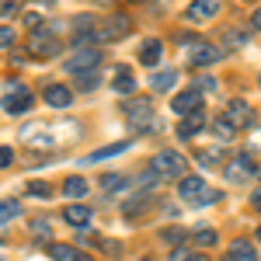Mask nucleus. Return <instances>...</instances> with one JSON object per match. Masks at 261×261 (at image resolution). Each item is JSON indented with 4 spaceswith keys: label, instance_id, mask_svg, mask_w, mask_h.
Returning <instances> with one entry per match:
<instances>
[{
    "label": "nucleus",
    "instance_id": "obj_1",
    "mask_svg": "<svg viewBox=\"0 0 261 261\" xmlns=\"http://www.w3.org/2000/svg\"><path fill=\"white\" fill-rule=\"evenodd\" d=\"M125 122L136 129V133H146V129H157V115H153V101L150 98H133L125 101Z\"/></svg>",
    "mask_w": 261,
    "mask_h": 261
},
{
    "label": "nucleus",
    "instance_id": "obj_2",
    "mask_svg": "<svg viewBox=\"0 0 261 261\" xmlns=\"http://www.w3.org/2000/svg\"><path fill=\"white\" fill-rule=\"evenodd\" d=\"M161 178H185V157H181L178 150H161V153H153V164H150Z\"/></svg>",
    "mask_w": 261,
    "mask_h": 261
},
{
    "label": "nucleus",
    "instance_id": "obj_3",
    "mask_svg": "<svg viewBox=\"0 0 261 261\" xmlns=\"http://www.w3.org/2000/svg\"><path fill=\"white\" fill-rule=\"evenodd\" d=\"M32 108V91L18 81H7V91H4V112L7 115H21Z\"/></svg>",
    "mask_w": 261,
    "mask_h": 261
},
{
    "label": "nucleus",
    "instance_id": "obj_4",
    "mask_svg": "<svg viewBox=\"0 0 261 261\" xmlns=\"http://www.w3.org/2000/svg\"><path fill=\"white\" fill-rule=\"evenodd\" d=\"M98 66H101V49H77V53L66 60V70H70L73 77L91 73V70H98Z\"/></svg>",
    "mask_w": 261,
    "mask_h": 261
},
{
    "label": "nucleus",
    "instance_id": "obj_5",
    "mask_svg": "<svg viewBox=\"0 0 261 261\" xmlns=\"http://www.w3.org/2000/svg\"><path fill=\"white\" fill-rule=\"evenodd\" d=\"M28 53H32V56H39V60H49V56H56V53H60V39H56V35H49V32H39V28H35V35L28 39Z\"/></svg>",
    "mask_w": 261,
    "mask_h": 261
},
{
    "label": "nucleus",
    "instance_id": "obj_6",
    "mask_svg": "<svg viewBox=\"0 0 261 261\" xmlns=\"http://www.w3.org/2000/svg\"><path fill=\"white\" fill-rule=\"evenodd\" d=\"M223 7V0H192L188 7H185V18L192 21V24H199V21H209L216 18Z\"/></svg>",
    "mask_w": 261,
    "mask_h": 261
},
{
    "label": "nucleus",
    "instance_id": "obj_7",
    "mask_svg": "<svg viewBox=\"0 0 261 261\" xmlns=\"http://www.w3.org/2000/svg\"><path fill=\"white\" fill-rule=\"evenodd\" d=\"M188 60H192V66H209V63H220L223 60V49H220V45H209V42H192Z\"/></svg>",
    "mask_w": 261,
    "mask_h": 261
},
{
    "label": "nucleus",
    "instance_id": "obj_8",
    "mask_svg": "<svg viewBox=\"0 0 261 261\" xmlns=\"http://www.w3.org/2000/svg\"><path fill=\"white\" fill-rule=\"evenodd\" d=\"M171 108L178 112V119H181V115H192V112H202V91H199V87H188V91L174 94Z\"/></svg>",
    "mask_w": 261,
    "mask_h": 261
},
{
    "label": "nucleus",
    "instance_id": "obj_9",
    "mask_svg": "<svg viewBox=\"0 0 261 261\" xmlns=\"http://www.w3.org/2000/svg\"><path fill=\"white\" fill-rule=\"evenodd\" d=\"M205 125H209L205 112H192V115H181V119H178V140H192V136H199Z\"/></svg>",
    "mask_w": 261,
    "mask_h": 261
},
{
    "label": "nucleus",
    "instance_id": "obj_10",
    "mask_svg": "<svg viewBox=\"0 0 261 261\" xmlns=\"http://www.w3.org/2000/svg\"><path fill=\"white\" fill-rule=\"evenodd\" d=\"M226 119L233 122L237 129L251 125V122H254V115H251V105H247V101H241V98H233V101H230V108H226Z\"/></svg>",
    "mask_w": 261,
    "mask_h": 261
},
{
    "label": "nucleus",
    "instance_id": "obj_11",
    "mask_svg": "<svg viewBox=\"0 0 261 261\" xmlns=\"http://www.w3.org/2000/svg\"><path fill=\"white\" fill-rule=\"evenodd\" d=\"M202 192H205V181H202L199 174H185V178H178V195H181V199L195 202Z\"/></svg>",
    "mask_w": 261,
    "mask_h": 261
},
{
    "label": "nucleus",
    "instance_id": "obj_12",
    "mask_svg": "<svg viewBox=\"0 0 261 261\" xmlns=\"http://www.w3.org/2000/svg\"><path fill=\"white\" fill-rule=\"evenodd\" d=\"M42 98H45V105H53V108H70V87L66 84H49L45 91H42Z\"/></svg>",
    "mask_w": 261,
    "mask_h": 261
},
{
    "label": "nucleus",
    "instance_id": "obj_13",
    "mask_svg": "<svg viewBox=\"0 0 261 261\" xmlns=\"http://www.w3.org/2000/svg\"><path fill=\"white\" fill-rule=\"evenodd\" d=\"M63 220L70 223V226H77V230H84V226L91 223V209H87V205H81V202H66Z\"/></svg>",
    "mask_w": 261,
    "mask_h": 261
},
{
    "label": "nucleus",
    "instance_id": "obj_14",
    "mask_svg": "<svg viewBox=\"0 0 261 261\" xmlns=\"http://www.w3.org/2000/svg\"><path fill=\"white\" fill-rule=\"evenodd\" d=\"M254 171H258V167H254V161H251L247 153H241L237 161H230V171H226V174H230L233 181H244V178H251Z\"/></svg>",
    "mask_w": 261,
    "mask_h": 261
},
{
    "label": "nucleus",
    "instance_id": "obj_15",
    "mask_svg": "<svg viewBox=\"0 0 261 261\" xmlns=\"http://www.w3.org/2000/svg\"><path fill=\"white\" fill-rule=\"evenodd\" d=\"M49 254H53V261H91V254H84V251L70 247V244H53Z\"/></svg>",
    "mask_w": 261,
    "mask_h": 261
},
{
    "label": "nucleus",
    "instance_id": "obj_16",
    "mask_svg": "<svg viewBox=\"0 0 261 261\" xmlns=\"http://www.w3.org/2000/svg\"><path fill=\"white\" fill-rule=\"evenodd\" d=\"M125 146H129V140H119V143H112V146H101V150H94V153H87L84 164H98V161H108V157H119V153H125Z\"/></svg>",
    "mask_w": 261,
    "mask_h": 261
},
{
    "label": "nucleus",
    "instance_id": "obj_17",
    "mask_svg": "<svg viewBox=\"0 0 261 261\" xmlns=\"http://www.w3.org/2000/svg\"><path fill=\"white\" fill-rule=\"evenodd\" d=\"M161 49H164L161 39H146V42L140 45V53H136V60H140L143 66H153V63L161 60Z\"/></svg>",
    "mask_w": 261,
    "mask_h": 261
},
{
    "label": "nucleus",
    "instance_id": "obj_18",
    "mask_svg": "<svg viewBox=\"0 0 261 261\" xmlns=\"http://www.w3.org/2000/svg\"><path fill=\"white\" fill-rule=\"evenodd\" d=\"M226 261H258V254H254V247L247 241H233L230 251H226Z\"/></svg>",
    "mask_w": 261,
    "mask_h": 261
},
{
    "label": "nucleus",
    "instance_id": "obj_19",
    "mask_svg": "<svg viewBox=\"0 0 261 261\" xmlns=\"http://www.w3.org/2000/svg\"><path fill=\"white\" fill-rule=\"evenodd\" d=\"M112 87H115L119 94H129V91L136 87V77H133V70L119 66V70H115V81H112Z\"/></svg>",
    "mask_w": 261,
    "mask_h": 261
},
{
    "label": "nucleus",
    "instance_id": "obj_20",
    "mask_svg": "<svg viewBox=\"0 0 261 261\" xmlns=\"http://www.w3.org/2000/svg\"><path fill=\"white\" fill-rule=\"evenodd\" d=\"M209 129H213L216 140H233V133H237V125L226 119V115H223V119H213V122H209Z\"/></svg>",
    "mask_w": 261,
    "mask_h": 261
},
{
    "label": "nucleus",
    "instance_id": "obj_21",
    "mask_svg": "<svg viewBox=\"0 0 261 261\" xmlns=\"http://www.w3.org/2000/svg\"><path fill=\"white\" fill-rule=\"evenodd\" d=\"M153 91H157V94H164V91H171V87H174V84H178V73H174V70H161V73H153Z\"/></svg>",
    "mask_w": 261,
    "mask_h": 261
},
{
    "label": "nucleus",
    "instance_id": "obj_22",
    "mask_svg": "<svg viewBox=\"0 0 261 261\" xmlns=\"http://www.w3.org/2000/svg\"><path fill=\"white\" fill-rule=\"evenodd\" d=\"M63 192H66L70 199H81V195H87V181H84L81 174H70V178L63 181Z\"/></svg>",
    "mask_w": 261,
    "mask_h": 261
},
{
    "label": "nucleus",
    "instance_id": "obj_23",
    "mask_svg": "<svg viewBox=\"0 0 261 261\" xmlns=\"http://www.w3.org/2000/svg\"><path fill=\"white\" fill-rule=\"evenodd\" d=\"M101 192H119V188H125L129 181H125V174H101Z\"/></svg>",
    "mask_w": 261,
    "mask_h": 261
},
{
    "label": "nucleus",
    "instance_id": "obj_24",
    "mask_svg": "<svg viewBox=\"0 0 261 261\" xmlns=\"http://www.w3.org/2000/svg\"><path fill=\"white\" fill-rule=\"evenodd\" d=\"M244 42H247V35L237 32V28H226V32H223V49H241Z\"/></svg>",
    "mask_w": 261,
    "mask_h": 261
},
{
    "label": "nucleus",
    "instance_id": "obj_25",
    "mask_svg": "<svg viewBox=\"0 0 261 261\" xmlns=\"http://www.w3.org/2000/svg\"><path fill=\"white\" fill-rule=\"evenodd\" d=\"M18 213H21V205L14 199H4V202H0V223H11Z\"/></svg>",
    "mask_w": 261,
    "mask_h": 261
},
{
    "label": "nucleus",
    "instance_id": "obj_26",
    "mask_svg": "<svg viewBox=\"0 0 261 261\" xmlns=\"http://www.w3.org/2000/svg\"><path fill=\"white\" fill-rule=\"evenodd\" d=\"M24 192H28V195H35V199H49V185H45V181H28V185H24Z\"/></svg>",
    "mask_w": 261,
    "mask_h": 261
},
{
    "label": "nucleus",
    "instance_id": "obj_27",
    "mask_svg": "<svg viewBox=\"0 0 261 261\" xmlns=\"http://www.w3.org/2000/svg\"><path fill=\"white\" fill-rule=\"evenodd\" d=\"M77 87H81V91H94V87H98V70L81 73V77H77Z\"/></svg>",
    "mask_w": 261,
    "mask_h": 261
},
{
    "label": "nucleus",
    "instance_id": "obj_28",
    "mask_svg": "<svg viewBox=\"0 0 261 261\" xmlns=\"http://www.w3.org/2000/svg\"><path fill=\"white\" fill-rule=\"evenodd\" d=\"M195 244L199 247H213L216 244V230H195Z\"/></svg>",
    "mask_w": 261,
    "mask_h": 261
},
{
    "label": "nucleus",
    "instance_id": "obj_29",
    "mask_svg": "<svg viewBox=\"0 0 261 261\" xmlns=\"http://www.w3.org/2000/svg\"><path fill=\"white\" fill-rule=\"evenodd\" d=\"M28 230H32V237L49 241V223H45V220H32V226H28Z\"/></svg>",
    "mask_w": 261,
    "mask_h": 261
},
{
    "label": "nucleus",
    "instance_id": "obj_30",
    "mask_svg": "<svg viewBox=\"0 0 261 261\" xmlns=\"http://www.w3.org/2000/svg\"><path fill=\"white\" fill-rule=\"evenodd\" d=\"M18 7H21V0H0V14H4V18L18 14Z\"/></svg>",
    "mask_w": 261,
    "mask_h": 261
},
{
    "label": "nucleus",
    "instance_id": "obj_31",
    "mask_svg": "<svg viewBox=\"0 0 261 261\" xmlns=\"http://www.w3.org/2000/svg\"><path fill=\"white\" fill-rule=\"evenodd\" d=\"M0 42H4V49H11V45H14V28H11V24H4V28H0Z\"/></svg>",
    "mask_w": 261,
    "mask_h": 261
},
{
    "label": "nucleus",
    "instance_id": "obj_32",
    "mask_svg": "<svg viewBox=\"0 0 261 261\" xmlns=\"http://www.w3.org/2000/svg\"><path fill=\"white\" fill-rule=\"evenodd\" d=\"M105 254H108V258H119V254H122V244L119 241H105Z\"/></svg>",
    "mask_w": 261,
    "mask_h": 261
},
{
    "label": "nucleus",
    "instance_id": "obj_33",
    "mask_svg": "<svg viewBox=\"0 0 261 261\" xmlns=\"http://www.w3.org/2000/svg\"><path fill=\"white\" fill-rule=\"evenodd\" d=\"M199 161H202V164H216V161H220V150H202Z\"/></svg>",
    "mask_w": 261,
    "mask_h": 261
},
{
    "label": "nucleus",
    "instance_id": "obj_34",
    "mask_svg": "<svg viewBox=\"0 0 261 261\" xmlns=\"http://www.w3.org/2000/svg\"><path fill=\"white\" fill-rule=\"evenodd\" d=\"M195 84H199V91H202V94H205V91H213V87H216V77H199Z\"/></svg>",
    "mask_w": 261,
    "mask_h": 261
},
{
    "label": "nucleus",
    "instance_id": "obj_35",
    "mask_svg": "<svg viewBox=\"0 0 261 261\" xmlns=\"http://www.w3.org/2000/svg\"><path fill=\"white\" fill-rule=\"evenodd\" d=\"M192 254H195V251H181V247H178V251H174L167 261H192Z\"/></svg>",
    "mask_w": 261,
    "mask_h": 261
},
{
    "label": "nucleus",
    "instance_id": "obj_36",
    "mask_svg": "<svg viewBox=\"0 0 261 261\" xmlns=\"http://www.w3.org/2000/svg\"><path fill=\"white\" fill-rule=\"evenodd\" d=\"M11 161H14V153H11V146H4V150H0V164H4V167H11Z\"/></svg>",
    "mask_w": 261,
    "mask_h": 261
},
{
    "label": "nucleus",
    "instance_id": "obj_37",
    "mask_svg": "<svg viewBox=\"0 0 261 261\" xmlns=\"http://www.w3.org/2000/svg\"><path fill=\"white\" fill-rule=\"evenodd\" d=\"M251 205H254V209L261 213V188H254V195H251Z\"/></svg>",
    "mask_w": 261,
    "mask_h": 261
},
{
    "label": "nucleus",
    "instance_id": "obj_38",
    "mask_svg": "<svg viewBox=\"0 0 261 261\" xmlns=\"http://www.w3.org/2000/svg\"><path fill=\"white\" fill-rule=\"evenodd\" d=\"M251 24H254V28L261 32V7H254V14H251Z\"/></svg>",
    "mask_w": 261,
    "mask_h": 261
},
{
    "label": "nucleus",
    "instance_id": "obj_39",
    "mask_svg": "<svg viewBox=\"0 0 261 261\" xmlns=\"http://www.w3.org/2000/svg\"><path fill=\"white\" fill-rule=\"evenodd\" d=\"M192 261H209V258H205L202 251H195V254H192Z\"/></svg>",
    "mask_w": 261,
    "mask_h": 261
},
{
    "label": "nucleus",
    "instance_id": "obj_40",
    "mask_svg": "<svg viewBox=\"0 0 261 261\" xmlns=\"http://www.w3.org/2000/svg\"><path fill=\"white\" fill-rule=\"evenodd\" d=\"M39 4H56V0H39Z\"/></svg>",
    "mask_w": 261,
    "mask_h": 261
},
{
    "label": "nucleus",
    "instance_id": "obj_41",
    "mask_svg": "<svg viewBox=\"0 0 261 261\" xmlns=\"http://www.w3.org/2000/svg\"><path fill=\"white\" fill-rule=\"evenodd\" d=\"M258 241H261V226H258Z\"/></svg>",
    "mask_w": 261,
    "mask_h": 261
},
{
    "label": "nucleus",
    "instance_id": "obj_42",
    "mask_svg": "<svg viewBox=\"0 0 261 261\" xmlns=\"http://www.w3.org/2000/svg\"><path fill=\"white\" fill-rule=\"evenodd\" d=\"M258 87H261V77H258Z\"/></svg>",
    "mask_w": 261,
    "mask_h": 261
},
{
    "label": "nucleus",
    "instance_id": "obj_43",
    "mask_svg": "<svg viewBox=\"0 0 261 261\" xmlns=\"http://www.w3.org/2000/svg\"><path fill=\"white\" fill-rule=\"evenodd\" d=\"M143 261H150V258H143Z\"/></svg>",
    "mask_w": 261,
    "mask_h": 261
}]
</instances>
